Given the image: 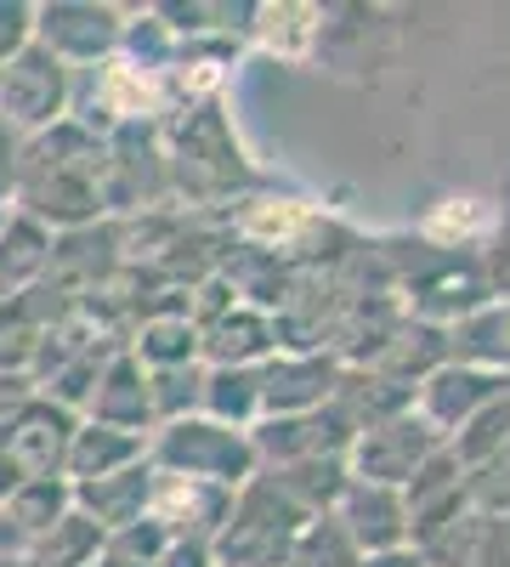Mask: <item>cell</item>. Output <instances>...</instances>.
Returning a JSON list of instances; mask_svg holds the SVG:
<instances>
[{
	"label": "cell",
	"instance_id": "2",
	"mask_svg": "<svg viewBox=\"0 0 510 567\" xmlns=\"http://www.w3.org/2000/svg\"><path fill=\"white\" fill-rule=\"evenodd\" d=\"M454 227H482V210H443L431 221V233H454Z\"/></svg>",
	"mask_w": 510,
	"mask_h": 567
},
{
	"label": "cell",
	"instance_id": "1",
	"mask_svg": "<svg viewBox=\"0 0 510 567\" xmlns=\"http://www.w3.org/2000/svg\"><path fill=\"white\" fill-rule=\"evenodd\" d=\"M256 227L261 233H290V227H301V210H261Z\"/></svg>",
	"mask_w": 510,
	"mask_h": 567
}]
</instances>
